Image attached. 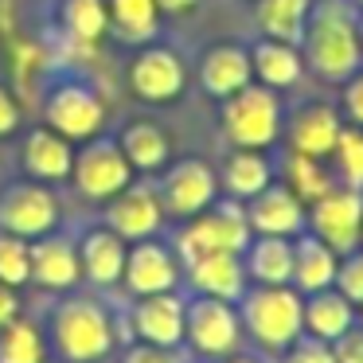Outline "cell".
<instances>
[{"label": "cell", "instance_id": "obj_16", "mask_svg": "<svg viewBox=\"0 0 363 363\" xmlns=\"http://www.w3.org/2000/svg\"><path fill=\"white\" fill-rule=\"evenodd\" d=\"M344 129V113L328 102H308L297 113H289V121L281 125L285 141L293 152H305V157H320L328 160L336 149V137Z\"/></svg>", "mask_w": 363, "mask_h": 363}, {"label": "cell", "instance_id": "obj_31", "mask_svg": "<svg viewBox=\"0 0 363 363\" xmlns=\"http://www.w3.org/2000/svg\"><path fill=\"white\" fill-rule=\"evenodd\" d=\"M59 24L79 48H94L106 32H110V12L106 0H63L59 9Z\"/></svg>", "mask_w": 363, "mask_h": 363}, {"label": "cell", "instance_id": "obj_36", "mask_svg": "<svg viewBox=\"0 0 363 363\" xmlns=\"http://www.w3.org/2000/svg\"><path fill=\"white\" fill-rule=\"evenodd\" d=\"M336 285L340 293H344L352 305H359L363 301V246H355V250L340 254V266H336Z\"/></svg>", "mask_w": 363, "mask_h": 363}, {"label": "cell", "instance_id": "obj_24", "mask_svg": "<svg viewBox=\"0 0 363 363\" xmlns=\"http://www.w3.org/2000/svg\"><path fill=\"white\" fill-rule=\"evenodd\" d=\"M250 71H254V82H262V86L289 90V86H297V82L305 79V59H301L297 43L262 35V40L250 48Z\"/></svg>", "mask_w": 363, "mask_h": 363}, {"label": "cell", "instance_id": "obj_20", "mask_svg": "<svg viewBox=\"0 0 363 363\" xmlns=\"http://www.w3.org/2000/svg\"><path fill=\"white\" fill-rule=\"evenodd\" d=\"M125 254H129V242L121 235H113L110 227L86 230V235H82V242H79L82 281H90L94 289L121 285V274H125Z\"/></svg>", "mask_w": 363, "mask_h": 363}, {"label": "cell", "instance_id": "obj_9", "mask_svg": "<svg viewBox=\"0 0 363 363\" xmlns=\"http://www.w3.org/2000/svg\"><path fill=\"white\" fill-rule=\"evenodd\" d=\"M71 180L86 199L106 203V199L118 196L125 184H133V164H129L125 152L118 149V141L98 133V137H90V141H82V149L74 152Z\"/></svg>", "mask_w": 363, "mask_h": 363}, {"label": "cell", "instance_id": "obj_29", "mask_svg": "<svg viewBox=\"0 0 363 363\" xmlns=\"http://www.w3.org/2000/svg\"><path fill=\"white\" fill-rule=\"evenodd\" d=\"M281 184L293 191V196L301 199V203H316V199L324 196V191H332L336 188V180H332V172H328V164H324L320 157H305V152H285V160H281Z\"/></svg>", "mask_w": 363, "mask_h": 363}, {"label": "cell", "instance_id": "obj_44", "mask_svg": "<svg viewBox=\"0 0 363 363\" xmlns=\"http://www.w3.org/2000/svg\"><path fill=\"white\" fill-rule=\"evenodd\" d=\"M219 363H266V359H262V355H254V352H242V347H238V352L223 355Z\"/></svg>", "mask_w": 363, "mask_h": 363}, {"label": "cell", "instance_id": "obj_45", "mask_svg": "<svg viewBox=\"0 0 363 363\" xmlns=\"http://www.w3.org/2000/svg\"><path fill=\"white\" fill-rule=\"evenodd\" d=\"M355 32H359V48H363V9H359V16H355Z\"/></svg>", "mask_w": 363, "mask_h": 363}, {"label": "cell", "instance_id": "obj_1", "mask_svg": "<svg viewBox=\"0 0 363 363\" xmlns=\"http://www.w3.org/2000/svg\"><path fill=\"white\" fill-rule=\"evenodd\" d=\"M359 9L344 0H313L305 35H301V59L305 71H313L324 82H347L363 67V48L355 32Z\"/></svg>", "mask_w": 363, "mask_h": 363}, {"label": "cell", "instance_id": "obj_27", "mask_svg": "<svg viewBox=\"0 0 363 363\" xmlns=\"http://www.w3.org/2000/svg\"><path fill=\"white\" fill-rule=\"evenodd\" d=\"M352 324H355V305L336 289V285L305 297V336L332 344V340H340Z\"/></svg>", "mask_w": 363, "mask_h": 363}, {"label": "cell", "instance_id": "obj_40", "mask_svg": "<svg viewBox=\"0 0 363 363\" xmlns=\"http://www.w3.org/2000/svg\"><path fill=\"white\" fill-rule=\"evenodd\" d=\"M340 86H344V118L363 129V67Z\"/></svg>", "mask_w": 363, "mask_h": 363}, {"label": "cell", "instance_id": "obj_32", "mask_svg": "<svg viewBox=\"0 0 363 363\" xmlns=\"http://www.w3.org/2000/svg\"><path fill=\"white\" fill-rule=\"evenodd\" d=\"M106 12H110V28L118 32V40L145 43L157 35V24H160L157 0H110Z\"/></svg>", "mask_w": 363, "mask_h": 363}, {"label": "cell", "instance_id": "obj_23", "mask_svg": "<svg viewBox=\"0 0 363 363\" xmlns=\"http://www.w3.org/2000/svg\"><path fill=\"white\" fill-rule=\"evenodd\" d=\"M336 266H340V254L332 250L328 242H320L316 235L301 230V235L293 238V281L289 285L301 293V297L320 293V289H332V281H336Z\"/></svg>", "mask_w": 363, "mask_h": 363}, {"label": "cell", "instance_id": "obj_48", "mask_svg": "<svg viewBox=\"0 0 363 363\" xmlns=\"http://www.w3.org/2000/svg\"><path fill=\"white\" fill-rule=\"evenodd\" d=\"M359 246H363V227H359Z\"/></svg>", "mask_w": 363, "mask_h": 363}, {"label": "cell", "instance_id": "obj_8", "mask_svg": "<svg viewBox=\"0 0 363 363\" xmlns=\"http://www.w3.org/2000/svg\"><path fill=\"white\" fill-rule=\"evenodd\" d=\"M160 207H164V219H191V215L207 211V207L219 199V176L207 160L199 157H184L176 164H164V176L157 184Z\"/></svg>", "mask_w": 363, "mask_h": 363}, {"label": "cell", "instance_id": "obj_42", "mask_svg": "<svg viewBox=\"0 0 363 363\" xmlns=\"http://www.w3.org/2000/svg\"><path fill=\"white\" fill-rule=\"evenodd\" d=\"M16 316H20V289L0 281V328L9 320H16Z\"/></svg>", "mask_w": 363, "mask_h": 363}, {"label": "cell", "instance_id": "obj_38", "mask_svg": "<svg viewBox=\"0 0 363 363\" xmlns=\"http://www.w3.org/2000/svg\"><path fill=\"white\" fill-rule=\"evenodd\" d=\"M121 363H188V359L180 355V347H157V344L129 340V347L121 352Z\"/></svg>", "mask_w": 363, "mask_h": 363}, {"label": "cell", "instance_id": "obj_33", "mask_svg": "<svg viewBox=\"0 0 363 363\" xmlns=\"http://www.w3.org/2000/svg\"><path fill=\"white\" fill-rule=\"evenodd\" d=\"M48 359V336L35 320L16 316L0 328V363H43Z\"/></svg>", "mask_w": 363, "mask_h": 363}, {"label": "cell", "instance_id": "obj_15", "mask_svg": "<svg viewBox=\"0 0 363 363\" xmlns=\"http://www.w3.org/2000/svg\"><path fill=\"white\" fill-rule=\"evenodd\" d=\"M184 308L188 301L180 293H149L137 297L129 308V336L157 347H184Z\"/></svg>", "mask_w": 363, "mask_h": 363}, {"label": "cell", "instance_id": "obj_13", "mask_svg": "<svg viewBox=\"0 0 363 363\" xmlns=\"http://www.w3.org/2000/svg\"><path fill=\"white\" fill-rule=\"evenodd\" d=\"M184 281V262L176 254V246L157 242V238H141V242L129 246L125 254V285L133 297H149V293H172Z\"/></svg>", "mask_w": 363, "mask_h": 363}, {"label": "cell", "instance_id": "obj_25", "mask_svg": "<svg viewBox=\"0 0 363 363\" xmlns=\"http://www.w3.org/2000/svg\"><path fill=\"white\" fill-rule=\"evenodd\" d=\"M274 180H277V168L262 149H230L227 164L219 172V191H227V199L246 203Z\"/></svg>", "mask_w": 363, "mask_h": 363}, {"label": "cell", "instance_id": "obj_30", "mask_svg": "<svg viewBox=\"0 0 363 363\" xmlns=\"http://www.w3.org/2000/svg\"><path fill=\"white\" fill-rule=\"evenodd\" d=\"M308 12H313V0H258L254 4V20H258L262 35L285 43H301Z\"/></svg>", "mask_w": 363, "mask_h": 363}, {"label": "cell", "instance_id": "obj_35", "mask_svg": "<svg viewBox=\"0 0 363 363\" xmlns=\"http://www.w3.org/2000/svg\"><path fill=\"white\" fill-rule=\"evenodd\" d=\"M0 281L12 289L32 281V242L9 230H0Z\"/></svg>", "mask_w": 363, "mask_h": 363}, {"label": "cell", "instance_id": "obj_12", "mask_svg": "<svg viewBox=\"0 0 363 363\" xmlns=\"http://www.w3.org/2000/svg\"><path fill=\"white\" fill-rule=\"evenodd\" d=\"M184 86H188V67H184L180 51H172V48L149 43L129 63V90L141 102H152V106L176 102L184 94Z\"/></svg>", "mask_w": 363, "mask_h": 363}, {"label": "cell", "instance_id": "obj_47", "mask_svg": "<svg viewBox=\"0 0 363 363\" xmlns=\"http://www.w3.org/2000/svg\"><path fill=\"white\" fill-rule=\"evenodd\" d=\"M352 4H355V9H363V0H352Z\"/></svg>", "mask_w": 363, "mask_h": 363}, {"label": "cell", "instance_id": "obj_5", "mask_svg": "<svg viewBox=\"0 0 363 363\" xmlns=\"http://www.w3.org/2000/svg\"><path fill=\"white\" fill-rule=\"evenodd\" d=\"M254 230L246 223V207L238 199H215L207 211L184 219L180 235H176V254L188 266L203 254H242Z\"/></svg>", "mask_w": 363, "mask_h": 363}, {"label": "cell", "instance_id": "obj_39", "mask_svg": "<svg viewBox=\"0 0 363 363\" xmlns=\"http://www.w3.org/2000/svg\"><path fill=\"white\" fill-rule=\"evenodd\" d=\"M332 359L336 363H363V324H352L340 340H332Z\"/></svg>", "mask_w": 363, "mask_h": 363}, {"label": "cell", "instance_id": "obj_4", "mask_svg": "<svg viewBox=\"0 0 363 363\" xmlns=\"http://www.w3.org/2000/svg\"><path fill=\"white\" fill-rule=\"evenodd\" d=\"M223 137L235 149H262L281 141V125H285V110L277 90L262 86V82H246L242 90H235L230 98H223Z\"/></svg>", "mask_w": 363, "mask_h": 363}, {"label": "cell", "instance_id": "obj_3", "mask_svg": "<svg viewBox=\"0 0 363 363\" xmlns=\"http://www.w3.org/2000/svg\"><path fill=\"white\" fill-rule=\"evenodd\" d=\"M238 316L250 344L266 355H281L293 340L305 336V297L293 285H246Z\"/></svg>", "mask_w": 363, "mask_h": 363}, {"label": "cell", "instance_id": "obj_43", "mask_svg": "<svg viewBox=\"0 0 363 363\" xmlns=\"http://www.w3.org/2000/svg\"><path fill=\"white\" fill-rule=\"evenodd\" d=\"M160 16H188V12L199 9V0H157Z\"/></svg>", "mask_w": 363, "mask_h": 363}, {"label": "cell", "instance_id": "obj_2", "mask_svg": "<svg viewBox=\"0 0 363 363\" xmlns=\"http://www.w3.org/2000/svg\"><path fill=\"white\" fill-rule=\"evenodd\" d=\"M48 344L59 363H102L118 347L113 313L94 297H67L51 308Z\"/></svg>", "mask_w": 363, "mask_h": 363}, {"label": "cell", "instance_id": "obj_28", "mask_svg": "<svg viewBox=\"0 0 363 363\" xmlns=\"http://www.w3.org/2000/svg\"><path fill=\"white\" fill-rule=\"evenodd\" d=\"M118 149L125 152V160L133 164V172H160L172 157V145H168V133L149 118H137L121 129Z\"/></svg>", "mask_w": 363, "mask_h": 363}, {"label": "cell", "instance_id": "obj_19", "mask_svg": "<svg viewBox=\"0 0 363 363\" xmlns=\"http://www.w3.org/2000/svg\"><path fill=\"white\" fill-rule=\"evenodd\" d=\"M184 277L199 297H219V301H235V305L250 285L242 254H203V258L184 266Z\"/></svg>", "mask_w": 363, "mask_h": 363}, {"label": "cell", "instance_id": "obj_21", "mask_svg": "<svg viewBox=\"0 0 363 363\" xmlns=\"http://www.w3.org/2000/svg\"><path fill=\"white\" fill-rule=\"evenodd\" d=\"M246 82H254V71H250V51L238 48V43H215V48L203 51L199 59V86L223 102L230 98L235 90H242Z\"/></svg>", "mask_w": 363, "mask_h": 363}, {"label": "cell", "instance_id": "obj_14", "mask_svg": "<svg viewBox=\"0 0 363 363\" xmlns=\"http://www.w3.org/2000/svg\"><path fill=\"white\" fill-rule=\"evenodd\" d=\"M106 227L121 235L125 242L152 238L164 227V207H160L157 184H125L118 196L106 199Z\"/></svg>", "mask_w": 363, "mask_h": 363}, {"label": "cell", "instance_id": "obj_34", "mask_svg": "<svg viewBox=\"0 0 363 363\" xmlns=\"http://www.w3.org/2000/svg\"><path fill=\"white\" fill-rule=\"evenodd\" d=\"M332 164H336L340 180L347 188L363 191V129L359 125H344L336 137V149H332Z\"/></svg>", "mask_w": 363, "mask_h": 363}, {"label": "cell", "instance_id": "obj_10", "mask_svg": "<svg viewBox=\"0 0 363 363\" xmlns=\"http://www.w3.org/2000/svg\"><path fill=\"white\" fill-rule=\"evenodd\" d=\"M359 227H363V191L359 188H340L324 191L316 203L305 211V230L328 242L336 254H347L359 246Z\"/></svg>", "mask_w": 363, "mask_h": 363}, {"label": "cell", "instance_id": "obj_49", "mask_svg": "<svg viewBox=\"0 0 363 363\" xmlns=\"http://www.w3.org/2000/svg\"><path fill=\"white\" fill-rule=\"evenodd\" d=\"M43 363H51V359H43Z\"/></svg>", "mask_w": 363, "mask_h": 363}, {"label": "cell", "instance_id": "obj_17", "mask_svg": "<svg viewBox=\"0 0 363 363\" xmlns=\"http://www.w3.org/2000/svg\"><path fill=\"white\" fill-rule=\"evenodd\" d=\"M246 223L254 235H281V238H297L305 230V211L308 207L285 188L281 180H274L269 188H262L254 199H246Z\"/></svg>", "mask_w": 363, "mask_h": 363}, {"label": "cell", "instance_id": "obj_7", "mask_svg": "<svg viewBox=\"0 0 363 363\" xmlns=\"http://www.w3.org/2000/svg\"><path fill=\"white\" fill-rule=\"evenodd\" d=\"M43 125L55 129L59 137L67 141H90V137L102 133L106 125V102L90 82L82 79H67V82H55L43 98Z\"/></svg>", "mask_w": 363, "mask_h": 363}, {"label": "cell", "instance_id": "obj_6", "mask_svg": "<svg viewBox=\"0 0 363 363\" xmlns=\"http://www.w3.org/2000/svg\"><path fill=\"white\" fill-rule=\"evenodd\" d=\"M246 340L242 332V316H238L235 301H219V297H191L184 308V344L191 347V355L199 359H215L238 352Z\"/></svg>", "mask_w": 363, "mask_h": 363}, {"label": "cell", "instance_id": "obj_22", "mask_svg": "<svg viewBox=\"0 0 363 363\" xmlns=\"http://www.w3.org/2000/svg\"><path fill=\"white\" fill-rule=\"evenodd\" d=\"M24 168L32 180L40 184H59V180H71V164H74V145L67 137H59L55 129L40 125L24 137Z\"/></svg>", "mask_w": 363, "mask_h": 363}, {"label": "cell", "instance_id": "obj_37", "mask_svg": "<svg viewBox=\"0 0 363 363\" xmlns=\"http://www.w3.org/2000/svg\"><path fill=\"white\" fill-rule=\"evenodd\" d=\"M277 363H336L332 359V347L324 340H313V336H301L277 355Z\"/></svg>", "mask_w": 363, "mask_h": 363}, {"label": "cell", "instance_id": "obj_46", "mask_svg": "<svg viewBox=\"0 0 363 363\" xmlns=\"http://www.w3.org/2000/svg\"><path fill=\"white\" fill-rule=\"evenodd\" d=\"M355 324H363V301L355 305Z\"/></svg>", "mask_w": 363, "mask_h": 363}, {"label": "cell", "instance_id": "obj_41", "mask_svg": "<svg viewBox=\"0 0 363 363\" xmlns=\"http://www.w3.org/2000/svg\"><path fill=\"white\" fill-rule=\"evenodd\" d=\"M20 121H24V113H20L16 94L9 86H0V137H12L20 129Z\"/></svg>", "mask_w": 363, "mask_h": 363}, {"label": "cell", "instance_id": "obj_11", "mask_svg": "<svg viewBox=\"0 0 363 363\" xmlns=\"http://www.w3.org/2000/svg\"><path fill=\"white\" fill-rule=\"evenodd\" d=\"M55 227H59V199L48 184L24 180V184H12L0 196V230L35 242V238L51 235Z\"/></svg>", "mask_w": 363, "mask_h": 363}, {"label": "cell", "instance_id": "obj_18", "mask_svg": "<svg viewBox=\"0 0 363 363\" xmlns=\"http://www.w3.org/2000/svg\"><path fill=\"white\" fill-rule=\"evenodd\" d=\"M32 281L40 289L67 293L82 281V262H79V242L67 235H43L32 242Z\"/></svg>", "mask_w": 363, "mask_h": 363}, {"label": "cell", "instance_id": "obj_26", "mask_svg": "<svg viewBox=\"0 0 363 363\" xmlns=\"http://www.w3.org/2000/svg\"><path fill=\"white\" fill-rule=\"evenodd\" d=\"M250 285H289L293 281V238L254 235L242 250Z\"/></svg>", "mask_w": 363, "mask_h": 363}]
</instances>
